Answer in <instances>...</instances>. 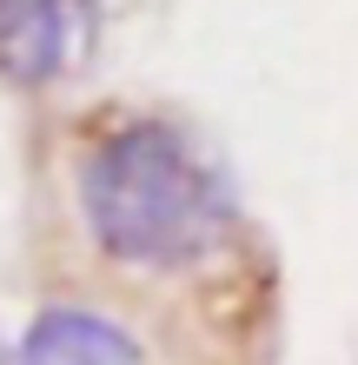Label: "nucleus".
Masks as SVG:
<instances>
[{"instance_id":"nucleus-3","label":"nucleus","mask_w":358,"mask_h":365,"mask_svg":"<svg viewBox=\"0 0 358 365\" xmlns=\"http://www.w3.org/2000/svg\"><path fill=\"white\" fill-rule=\"evenodd\" d=\"M20 365H139V346L87 306H47L27 326Z\"/></svg>"},{"instance_id":"nucleus-1","label":"nucleus","mask_w":358,"mask_h":365,"mask_svg":"<svg viewBox=\"0 0 358 365\" xmlns=\"http://www.w3.org/2000/svg\"><path fill=\"white\" fill-rule=\"evenodd\" d=\"M80 206L93 240L126 266L179 272L233 240L226 173L166 120H120L80 160Z\"/></svg>"},{"instance_id":"nucleus-2","label":"nucleus","mask_w":358,"mask_h":365,"mask_svg":"<svg viewBox=\"0 0 358 365\" xmlns=\"http://www.w3.org/2000/svg\"><path fill=\"white\" fill-rule=\"evenodd\" d=\"M73 60V0H0V80L47 87Z\"/></svg>"}]
</instances>
